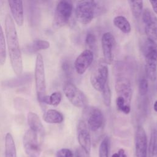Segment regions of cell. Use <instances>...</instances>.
Listing matches in <instances>:
<instances>
[{
  "label": "cell",
  "mask_w": 157,
  "mask_h": 157,
  "mask_svg": "<svg viewBox=\"0 0 157 157\" xmlns=\"http://www.w3.org/2000/svg\"><path fill=\"white\" fill-rule=\"evenodd\" d=\"M5 31L12 67L14 72L19 76L23 71L22 56L15 23L9 14L6 17Z\"/></svg>",
  "instance_id": "1"
},
{
  "label": "cell",
  "mask_w": 157,
  "mask_h": 157,
  "mask_svg": "<svg viewBox=\"0 0 157 157\" xmlns=\"http://www.w3.org/2000/svg\"><path fill=\"white\" fill-rule=\"evenodd\" d=\"M142 50L145 56V69L147 78L151 82L157 78V44L147 39L143 43Z\"/></svg>",
  "instance_id": "2"
},
{
  "label": "cell",
  "mask_w": 157,
  "mask_h": 157,
  "mask_svg": "<svg viewBox=\"0 0 157 157\" xmlns=\"http://www.w3.org/2000/svg\"><path fill=\"white\" fill-rule=\"evenodd\" d=\"M97 4L94 1H80L77 2L75 13L77 20L83 25L90 23L94 18Z\"/></svg>",
  "instance_id": "3"
},
{
  "label": "cell",
  "mask_w": 157,
  "mask_h": 157,
  "mask_svg": "<svg viewBox=\"0 0 157 157\" xmlns=\"http://www.w3.org/2000/svg\"><path fill=\"white\" fill-rule=\"evenodd\" d=\"M109 70L104 60L99 61L94 67L90 75V82L94 90L101 92L108 82Z\"/></svg>",
  "instance_id": "4"
},
{
  "label": "cell",
  "mask_w": 157,
  "mask_h": 157,
  "mask_svg": "<svg viewBox=\"0 0 157 157\" xmlns=\"http://www.w3.org/2000/svg\"><path fill=\"white\" fill-rule=\"evenodd\" d=\"M34 78L36 93L39 102L40 103L42 99L46 96V83L44 63L42 56L38 54L36 56Z\"/></svg>",
  "instance_id": "5"
},
{
  "label": "cell",
  "mask_w": 157,
  "mask_h": 157,
  "mask_svg": "<svg viewBox=\"0 0 157 157\" xmlns=\"http://www.w3.org/2000/svg\"><path fill=\"white\" fill-rule=\"evenodd\" d=\"M72 12V4L68 1H60L56 7L53 25L56 28L61 27L67 24Z\"/></svg>",
  "instance_id": "6"
},
{
  "label": "cell",
  "mask_w": 157,
  "mask_h": 157,
  "mask_svg": "<svg viewBox=\"0 0 157 157\" xmlns=\"http://www.w3.org/2000/svg\"><path fill=\"white\" fill-rule=\"evenodd\" d=\"M63 91L69 101L75 107L83 108L86 105V98L84 93L74 84L71 82L65 83Z\"/></svg>",
  "instance_id": "7"
},
{
  "label": "cell",
  "mask_w": 157,
  "mask_h": 157,
  "mask_svg": "<svg viewBox=\"0 0 157 157\" xmlns=\"http://www.w3.org/2000/svg\"><path fill=\"white\" fill-rule=\"evenodd\" d=\"M23 144L26 154L29 157H39L40 154V148L38 140V134L34 131L29 129L25 132Z\"/></svg>",
  "instance_id": "8"
},
{
  "label": "cell",
  "mask_w": 157,
  "mask_h": 157,
  "mask_svg": "<svg viewBox=\"0 0 157 157\" xmlns=\"http://www.w3.org/2000/svg\"><path fill=\"white\" fill-rule=\"evenodd\" d=\"M115 88L117 94V98L123 99L125 104L131 107L132 87L129 79L124 77L118 78L115 82Z\"/></svg>",
  "instance_id": "9"
},
{
  "label": "cell",
  "mask_w": 157,
  "mask_h": 157,
  "mask_svg": "<svg viewBox=\"0 0 157 157\" xmlns=\"http://www.w3.org/2000/svg\"><path fill=\"white\" fill-rule=\"evenodd\" d=\"M142 21L145 25V32L148 39H157V17L155 13L148 8L142 12Z\"/></svg>",
  "instance_id": "10"
},
{
  "label": "cell",
  "mask_w": 157,
  "mask_h": 157,
  "mask_svg": "<svg viewBox=\"0 0 157 157\" xmlns=\"http://www.w3.org/2000/svg\"><path fill=\"white\" fill-rule=\"evenodd\" d=\"M101 44L104 57L103 60L107 64H110L113 61L115 47V39L113 35L109 32L103 34Z\"/></svg>",
  "instance_id": "11"
},
{
  "label": "cell",
  "mask_w": 157,
  "mask_h": 157,
  "mask_svg": "<svg viewBox=\"0 0 157 157\" xmlns=\"http://www.w3.org/2000/svg\"><path fill=\"white\" fill-rule=\"evenodd\" d=\"M77 135L78 144L84 153L89 155L91 147V136L87 124L83 120H80L77 124Z\"/></svg>",
  "instance_id": "12"
},
{
  "label": "cell",
  "mask_w": 157,
  "mask_h": 157,
  "mask_svg": "<svg viewBox=\"0 0 157 157\" xmlns=\"http://www.w3.org/2000/svg\"><path fill=\"white\" fill-rule=\"evenodd\" d=\"M135 155L136 157H147L148 139L142 126H138L135 132Z\"/></svg>",
  "instance_id": "13"
},
{
  "label": "cell",
  "mask_w": 157,
  "mask_h": 157,
  "mask_svg": "<svg viewBox=\"0 0 157 157\" xmlns=\"http://www.w3.org/2000/svg\"><path fill=\"white\" fill-rule=\"evenodd\" d=\"M93 59L94 55L91 50H83L75 60L74 67L76 72L80 75L83 74L92 64Z\"/></svg>",
  "instance_id": "14"
},
{
  "label": "cell",
  "mask_w": 157,
  "mask_h": 157,
  "mask_svg": "<svg viewBox=\"0 0 157 157\" xmlns=\"http://www.w3.org/2000/svg\"><path fill=\"white\" fill-rule=\"evenodd\" d=\"M104 117L101 110L96 107L91 108L87 119V126L89 130L95 132L98 131L103 125Z\"/></svg>",
  "instance_id": "15"
},
{
  "label": "cell",
  "mask_w": 157,
  "mask_h": 157,
  "mask_svg": "<svg viewBox=\"0 0 157 157\" xmlns=\"http://www.w3.org/2000/svg\"><path fill=\"white\" fill-rule=\"evenodd\" d=\"M9 5L10 8L13 19L18 26L23 23V6L21 1H9Z\"/></svg>",
  "instance_id": "16"
},
{
  "label": "cell",
  "mask_w": 157,
  "mask_h": 157,
  "mask_svg": "<svg viewBox=\"0 0 157 157\" xmlns=\"http://www.w3.org/2000/svg\"><path fill=\"white\" fill-rule=\"evenodd\" d=\"M32 79L33 75L31 74H25L23 75H20L17 77L3 82L2 85L8 88L18 87L29 83Z\"/></svg>",
  "instance_id": "17"
},
{
  "label": "cell",
  "mask_w": 157,
  "mask_h": 157,
  "mask_svg": "<svg viewBox=\"0 0 157 157\" xmlns=\"http://www.w3.org/2000/svg\"><path fill=\"white\" fill-rule=\"evenodd\" d=\"M28 123L29 126V129L34 131L38 134L43 135L44 133V126L39 117V116L32 112L28 114Z\"/></svg>",
  "instance_id": "18"
},
{
  "label": "cell",
  "mask_w": 157,
  "mask_h": 157,
  "mask_svg": "<svg viewBox=\"0 0 157 157\" xmlns=\"http://www.w3.org/2000/svg\"><path fill=\"white\" fill-rule=\"evenodd\" d=\"M44 120L50 124H59L63 122L64 117L59 111L55 109H49L43 115Z\"/></svg>",
  "instance_id": "19"
},
{
  "label": "cell",
  "mask_w": 157,
  "mask_h": 157,
  "mask_svg": "<svg viewBox=\"0 0 157 157\" xmlns=\"http://www.w3.org/2000/svg\"><path fill=\"white\" fill-rule=\"evenodd\" d=\"M28 5V18L31 26L38 24L40 18V10L35 1H30Z\"/></svg>",
  "instance_id": "20"
},
{
  "label": "cell",
  "mask_w": 157,
  "mask_h": 157,
  "mask_svg": "<svg viewBox=\"0 0 157 157\" xmlns=\"http://www.w3.org/2000/svg\"><path fill=\"white\" fill-rule=\"evenodd\" d=\"M50 47V43L44 40H35L27 45L24 50L28 53H36L39 50H45Z\"/></svg>",
  "instance_id": "21"
},
{
  "label": "cell",
  "mask_w": 157,
  "mask_h": 157,
  "mask_svg": "<svg viewBox=\"0 0 157 157\" xmlns=\"http://www.w3.org/2000/svg\"><path fill=\"white\" fill-rule=\"evenodd\" d=\"M5 156L17 157L15 144L12 134L7 133L5 137Z\"/></svg>",
  "instance_id": "22"
},
{
  "label": "cell",
  "mask_w": 157,
  "mask_h": 157,
  "mask_svg": "<svg viewBox=\"0 0 157 157\" xmlns=\"http://www.w3.org/2000/svg\"><path fill=\"white\" fill-rule=\"evenodd\" d=\"M113 23L115 26L118 28L124 34H128L131 30V27L127 18L121 15H118L114 17Z\"/></svg>",
  "instance_id": "23"
},
{
  "label": "cell",
  "mask_w": 157,
  "mask_h": 157,
  "mask_svg": "<svg viewBox=\"0 0 157 157\" xmlns=\"http://www.w3.org/2000/svg\"><path fill=\"white\" fill-rule=\"evenodd\" d=\"M148 157H157V130L152 129L148 147Z\"/></svg>",
  "instance_id": "24"
},
{
  "label": "cell",
  "mask_w": 157,
  "mask_h": 157,
  "mask_svg": "<svg viewBox=\"0 0 157 157\" xmlns=\"http://www.w3.org/2000/svg\"><path fill=\"white\" fill-rule=\"evenodd\" d=\"M62 95L59 91H55L50 96H45L42 100L40 104H47L52 105L53 106H57L59 105L61 101Z\"/></svg>",
  "instance_id": "25"
},
{
  "label": "cell",
  "mask_w": 157,
  "mask_h": 157,
  "mask_svg": "<svg viewBox=\"0 0 157 157\" xmlns=\"http://www.w3.org/2000/svg\"><path fill=\"white\" fill-rule=\"evenodd\" d=\"M131 9L132 13L134 18H138L142 12L143 1H128Z\"/></svg>",
  "instance_id": "26"
},
{
  "label": "cell",
  "mask_w": 157,
  "mask_h": 157,
  "mask_svg": "<svg viewBox=\"0 0 157 157\" xmlns=\"http://www.w3.org/2000/svg\"><path fill=\"white\" fill-rule=\"evenodd\" d=\"M6 59V42L4 33L0 25V64H4Z\"/></svg>",
  "instance_id": "27"
},
{
  "label": "cell",
  "mask_w": 157,
  "mask_h": 157,
  "mask_svg": "<svg viewBox=\"0 0 157 157\" xmlns=\"http://www.w3.org/2000/svg\"><path fill=\"white\" fill-rule=\"evenodd\" d=\"M109 139L105 137L101 141L99 147V157H109Z\"/></svg>",
  "instance_id": "28"
},
{
  "label": "cell",
  "mask_w": 157,
  "mask_h": 157,
  "mask_svg": "<svg viewBox=\"0 0 157 157\" xmlns=\"http://www.w3.org/2000/svg\"><path fill=\"white\" fill-rule=\"evenodd\" d=\"M101 93L104 105L107 107H109L111 104V91L109 87V82L107 83Z\"/></svg>",
  "instance_id": "29"
},
{
  "label": "cell",
  "mask_w": 157,
  "mask_h": 157,
  "mask_svg": "<svg viewBox=\"0 0 157 157\" xmlns=\"http://www.w3.org/2000/svg\"><path fill=\"white\" fill-rule=\"evenodd\" d=\"M148 90V80L145 78H142L139 81V93L140 96H143L146 95Z\"/></svg>",
  "instance_id": "30"
},
{
  "label": "cell",
  "mask_w": 157,
  "mask_h": 157,
  "mask_svg": "<svg viewBox=\"0 0 157 157\" xmlns=\"http://www.w3.org/2000/svg\"><path fill=\"white\" fill-rule=\"evenodd\" d=\"M57 157H74L72 151L69 148H61L56 153Z\"/></svg>",
  "instance_id": "31"
},
{
  "label": "cell",
  "mask_w": 157,
  "mask_h": 157,
  "mask_svg": "<svg viewBox=\"0 0 157 157\" xmlns=\"http://www.w3.org/2000/svg\"><path fill=\"white\" fill-rule=\"evenodd\" d=\"M96 42V37L95 36L91 33L87 34L85 38V43L90 48H92L95 45Z\"/></svg>",
  "instance_id": "32"
},
{
  "label": "cell",
  "mask_w": 157,
  "mask_h": 157,
  "mask_svg": "<svg viewBox=\"0 0 157 157\" xmlns=\"http://www.w3.org/2000/svg\"><path fill=\"white\" fill-rule=\"evenodd\" d=\"M150 3L151 5L153 12L157 14V1H150Z\"/></svg>",
  "instance_id": "33"
},
{
  "label": "cell",
  "mask_w": 157,
  "mask_h": 157,
  "mask_svg": "<svg viewBox=\"0 0 157 157\" xmlns=\"http://www.w3.org/2000/svg\"><path fill=\"white\" fill-rule=\"evenodd\" d=\"M117 153L119 154L120 157H128L127 155H126V153H125L124 150L123 148L119 149V150H118V151Z\"/></svg>",
  "instance_id": "34"
},
{
  "label": "cell",
  "mask_w": 157,
  "mask_h": 157,
  "mask_svg": "<svg viewBox=\"0 0 157 157\" xmlns=\"http://www.w3.org/2000/svg\"><path fill=\"white\" fill-rule=\"evenodd\" d=\"M153 109L156 112H157V100L153 104Z\"/></svg>",
  "instance_id": "35"
},
{
  "label": "cell",
  "mask_w": 157,
  "mask_h": 157,
  "mask_svg": "<svg viewBox=\"0 0 157 157\" xmlns=\"http://www.w3.org/2000/svg\"><path fill=\"white\" fill-rule=\"evenodd\" d=\"M112 157H120V155L118 153H115L112 155Z\"/></svg>",
  "instance_id": "36"
},
{
  "label": "cell",
  "mask_w": 157,
  "mask_h": 157,
  "mask_svg": "<svg viewBox=\"0 0 157 157\" xmlns=\"http://www.w3.org/2000/svg\"><path fill=\"white\" fill-rule=\"evenodd\" d=\"M77 157H82V156H80V154H78H78L77 155Z\"/></svg>",
  "instance_id": "37"
}]
</instances>
